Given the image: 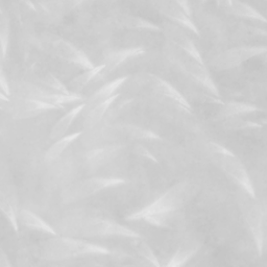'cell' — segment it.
<instances>
[{
	"instance_id": "6da1fadb",
	"label": "cell",
	"mask_w": 267,
	"mask_h": 267,
	"mask_svg": "<svg viewBox=\"0 0 267 267\" xmlns=\"http://www.w3.org/2000/svg\"><path fill=\"white\" fill-rule=\"evenodd\" d=\"M62 232L75 237H125L139 239L140 236L131 228L109 218L97 216L73 217L62 225Z\"/></svg>"
},
{
	"instance_id": "7a4b0ae2",
	"label": "cell",
	"mask_w": 267,
	"mask_h": 267,
	"mask_svg": "<svg viewBox=\"0 0 267 267\" xmlns=\"http://www.w3.org/2000/svg\"><path fill=\"white\" fill-rule=\"evenodd\" d=\"M43 246L45 260L62 261L88 255H110L111 251L102 246L91 243L73 236H52Z\"/></svg>"
},
{
	"instance_id": "3957f363",
	"label": "cell",
	"mask_w": 267,
	"mask_h": 267,
	"mask_svg": "<svg viewBox=\"0 0 267 267\" xmlns=\"http://www.w3.org/2000/svg\"><path fill=\"white\" fill-rule=\"evenodd\" d=\"M190 194V185L182 182L172 186L159 198L134 214L129 215L127 220H143L144 218L156 215H173L175 212L186 205Z\"/></svg>"
},
{
	"instance_id": "277c9868",
	"label": "cell",
	"mask_w": 267,
	"mask_h": 267,
	"mask_svg": "<svg viewBox=\"0 0 267 267\" xmlns=\"http://www.w3.org/2000/svg\"><path fill=\"white\" fill-rule=\"evenodd\" d=\"M126 181L113 177H92L72 183L63 190L61 198L64 204L78 203L93 196L103 190L125 184Z\"/></svg>"
},
{
	"instance_id": "5b68a950",
	"label": "cell",
	"mask_w": 267,
	"mask_h": 267,
	"mask_svg": "<svg viewBox=\"0 0 267 267\" xmlns=\"http://www.w3.org/2000/svg\"><path fill=\"white\" fill-rule=\"evenodd\" d=\"M267 51L266 46H239L219 53L211 60V66L216 71L235 69L246 61L262 56Z\"/></svg>"
},
{
	"instance_id": "8992f818",
	"label": "cell",
	"mask_w": 267,
	"mask_h": 267,
	"mask_svg": "<svg viewBox=\"0 0 267 267\" xmlns=\"http://www.w3.org/2000/svg\"><path fill=\"white\" fill-rule=\"evenodd\" d=\"M217 156L218 165L227 177H230L236 184H238L241 189L246 192L247 195L255 197V189L251 181L248 177V173L246 172L244 166L239 161L233 152L231 154H225V155H215Z\"/></svg>"
},
{
	"instance_id": "52a82bcc",
	"label": "cell",
	"mask_w": 267,
	"mask_h": 267,
	"mask_svg": "<svg viewBox=\"0 0 267 267\" xmlns=\"http://www.w3.org/2000/svg\"><path fill=\"white\" fill-rule=\"evenodd\" d=\"M174 59V63L177 64V66L183 72L188 74L189 76H191L192 79L200 82L203 87H205L212 94H214L215 96H219L215 82L212 80L211 74L207 68L205 67L204 63H200L192 57L187 55L186 52L185 57L180 56Z\"/></svg>"
},
{
	"instance_id": "ba28073f",
	"label": "cell",
	"mask_w": 267,
	"mask_h": 267,
	"mask_svg": "<svg viewBox=\"0 0 267 267\" xmlns=\"http://www.w3.org/2000/svg\"><path fill=\"white\" fill-rule=\"evenodd\" d=\"M253 198L255 197L249 196V200L242 197L240 201V207L246 223L248 226L249 232L253 236L258 253L261 255L263 249V217L259 205L254 201H251Z\"/></svg>"
},
{
	"instance_id": "9c48e42d",
	"label": "cell",
	"mask_w": 267,
	"mask_h": 267,
	"mask_svg": "<svg viewBox=\"0 0 267 267\" xmlns=\"http://www.w3.org/2000/svg\"><path fill=\"white\" fill-rule=\"evenodd\" d=\"M22 97H32L40 99V101L46 102L52 104H56L64 108L65 104H72L76 103H82L85 101V97L82 96L79 93H70V94H64V93H58L52 92L47 89H44L43 87L39 86H33L27 85L24 86V89L21 92Z\"/></svg>"
},
{
	"instance_id": "30bf717a",
	"label": "cell",
	"mask_w": 267,
	"mask_h": 267,
	"mask_svg": "<svg viewBox=\"0 0 267 267\" xmlns=\"http://www.w3.org/2000/svg\"><path fill=\"white\" fill-rule=\"evenodd\" d=\"M11 109L13 111V116L15 118L26 119L38 116L45 112L63 110L64 108H61L59 105L43 102L37 98L21 96L12 103Z\"/></svg>"
},
{
	"instance_id": "8fae6325",
	"label": "cell",
	"mask_w": 267,
	"mask_h": 267,
	"mask_svg": "<svg viewBox=\"0 0 267 267\" xmlns=\"http://www.w3.org/2000/svg\"><path fill=\"white\" fill-rule=\"evenodd\" d=\"M52 51L55 55L66 62L79 66L82 69H90L94 65L85 52L75 47L73 44L63 39H58L52 43Z\"/></svg>"
},
{
	"instance_id": "7c38bea8",
	"label": "cell",
	"mask_w": 267,
	"mask_h": 267,
	"mask_svg": "<svg viewBox=\"0 0 267 267\" xmlns=\"http://www.w3.org/2000/svg\"><path fill=\"white\" fill-rule=\"evenodd\" d=\"M123 149V145H108L90 150L86 156L87 165L91 169H97L110 163Z\"/></svg>"
},
{
	"instance_id": "4fadbf2b",
	"label": "cell",
	"mask_w": 267,
	"mask_h": 267,
	"mask_svg": "<svg viewBox=\"0 0 267 267\" xmlns=\"http://www.w3.org/2000/svg\"><path fill=\"white\" fill-rule=\"evenodd\" d=\"M85 109H86V102H83V103H80L79 104H76L74 108L66 112L64 115L56 122L55 125L52 126L51 131H50V135H49L50 139L57 140V139L61 138L62 136L66 135L68 129H69L70 126L72 125L73 121L78 118V116Z\"/></svg>"
},
{
	"instance_id": "5bb4252c",
	"label": "cell",
	"mask_w": 267,
	"mask_h": 267,
	"mask_svg": "<svg viewBox=\"0 0 267 267\" xmlns=\"http://www.w3.org/2000/svg\"><path fill=\"white\" fill-rule=\"evenodd\" d=\"M18 219L26 227L30 228V230L45 233L51 236L58 235L55 228H53L48 223H46V221L42 219L39 215H37L35 212L30 210H27V209L20 210L18 214Z\"/></svg>"
},
{
	"instance_id": "9a60e30c",
	"label": "cell",
	"mask_w": 267,
	"mask_h": 267,
	"mask_svg": "<svg viewBox=\"0 0 267 267\" xmlns=\"http://www.w3.org/2000/svg\"><path fill=\"white\" fill-rule=\"evenodd\" d=\"M127 76H122V78H118L114 81L109 82L108 83H105L103 87L99 88L98 90H96L95 92L91 95V97L89 99H87L86 102V109L87 108H92L93 105L97 104L98 103H102L105 99L110 98L111 96L115 95L116 91L123 85L124 82L127 80Z\"/></svg>"
},
{
	"instance_id": "2e32d148",
	"label": "cell",
	"mask_w": 267,
	"mask_h": 267,
	"mask_svg": "<svg viewBox=\"0 0 267 267\" xmlns=\"http://www.w3.org/2000/svg\"><path fill=\"white\" fill-rule=\"evenodd\" d=\"M144 52L142 48H126V49H121L118 51H114L105 58L104 61V68L103 70L105 73H111L118 68L122 63H124L126 60L135 58L137 56H140Z\"/></svg>"
},
{
	"instance_id": "e0dca14e",
	"label": "cell",
	"mask_w": 267,
	"mask_h": 267,
	"mask_svg": "<svg viewBox=\"0 0 267 267\" xmlns=\"http://www.w3.org/2000/svg\"><path fill=\"white\" fill-rule=\"evenodd\" d=\"M82 135V132H75L68 135H64L61 138L57 139V141L45 152V161L53 162L57 160L63 152L69 147L73 142L78 140Z\"/></svg>"
},
{
	"instance_id": "ac0fdd59",
	"label": "cell",
	"mask_w": 267,
	"mask_h": 267,
	"mask_svg": "<svg viewBox=\"0 0 267 267\" xmlns=\"http://www.w3.org/2000/svg\"><path fill=\"white\" fill-rule=\"evenodd\" d=\"M119 97V94H115L111 96L110 98L105 99V101L98 103L97 104L93 105L92 108H90L88 111V114L85 119V125L87 128H92L95 126L99 121L103 119L104 114L109 111L111 105L116 102V99Z\"/></svg>"
},
{
	"instance_id": "d6986e66",
	"label": "cell",
	"mask_w": 267,
	"mask_h": 267,
	"mask_svg": "<svg viewBox=\"0 0 267 267\" xmlns=\"http://www.w3.org/2000/svg\"><path fill=\"white\" fill-rule=\"evenodd\" d=\"M152 80H154V82H152L154 83V90L157 91L159 94H161L169 99H172L173 102L183 106L185 110L191 109L190 108L188 101H186V99L180 94V92H178V91L175 90L171 85H169L168 82L159 78H154Z\"/></svg>"
},
{
	"instance_id": "ffe728a7",
	"label": "cell",
	"mask_w": 267,
	"mask_h": 267,
	"mask_svg": "<svg viewBox=\"0 0 267 267\" xmlns=\"http://www.w3.org/2000/svg\"><path fill=\"white\" fill-rule=\"evenodd\" d=\"M168 36L170 38V40L175 45H178V46L183 51L186 52L187 55H189L190 57H192L194 60L198 61L200 63H204L201 53L198 52V50L195 47V45L193 44V42L190 40L187 36H185L184 34H182L181 32H179V30H177V29L169 30Z\"/></svg>"
},
{
	"instance_id": "44dd1931",
	"label": "cell",
	"mask_w": 267,
	"mask_h": 267,
	"mask_svg": "<svg viewBox=\"0 0 267 267\" xmlns=\"http://www.w3.org/2000/svg\"><path fill=\"white\" fill-rule=\"evenodd\" d=\"M261 110L257 108L256 105L244 103H237V102H231L226 103L223 109L220 110V116L224 118H235L243 115H247V114L260 112Z\"/></svg>"
},
{
	"instance_id": "7402d4cb",
	"label": "cell",
	"mask_w": 267,
	"mask_h": 267,
	"mask_svg": "<svg viewBox=\"0 0 267 267\" xmlns=\"http://www.w3.org/2000/svg\"><path fill=\"white\" fill-rule=\"evenodd\" d=\"M103 68L104 65L102 64L99 66H94L93 68H90V69H85V71L79 74L78 76H75V78L69 82L70 91H72L74 93H79L80 91L85 88L91 81L103 72Z\"/></svg>"
},
{
	"instance_id": "603a6c76",
	"label": "cell",
	"mask_w": 267,
	"mask_h": 267,
	"mask_svg": "<svg viewBox=\"0 0 267 267\" xmlns=\"http://www.w3.org/2000/svg\"><path fill=\"white\" fill-rule=\"evenodd\" d=\"M231 10H232L233 14L236 15V16H239L242 18L254 19V20H258V21H261V22H267V20L265 19L264 16H262V15L259 13L256 9L251 7L247 3H244V2L235 0V1H233V3H232Z\"/></svg>"
},
{
	"instance_id": "cb8c5ba5",
	"label": "cell",
	"mask_w": 267,
	"mask_h": 267,
	"mask_svg": "<svg viewBox=\"0 0 267 267\" xmlns=\"http://www.w3.org/2000/svg\"><path fill=\"white\" fill-rule=\"evenodd\" d=\"M0 211L2 212L5 219L9 221V224L11 225L14 232L18 233L19 226H18V217L16 215V212H15V209L12 205V204L10 203V201L7 200V197L4 196L2 193H0Z\"/></svg>"
},
{
	"instance_id": "d4e9b609",
	"label": "cell",
	"mask_w": 267,
	"mask_h": 267,
	"mask_svg": "<svg viewBox=\"0 0 267 267\" xmlns=\"http://www.w3.org/2000/svg\"><path fill=\"white\" fill-rule=\"evenodd\" d=\"M41 86L44 89H47L52 92H58V93H64V94H70L74 93L65 83L62 82V81L59 80L57 76L53 75L52 73H47L44 75V78L41 80Z\"/></svg>"
},
{
	"instance_id": "484cf974",
	"label": "cell",
	"mask_w": 267,
	"mask_h": 267,
	"mask_svg": "<svg viewBox=\"0 0 267 267\" xmlns=\"http://www.w3.org/2000/svg\"><path fill=\"white\" fill-rule=\"evenodd\" d=\"M9 36H10V27L9 21L0 11V53L1 57L5 59L7 52V45H9Z\"/></svg>"
},
{
	"instance_id": "4316f807",
	"label": "cell",
	"mask_w": 267,
	"mask_h": 267,
	"mask_svg": "<svg viewBox=\"0 0 267 267\" xmlns=\"http://www.w3.org/2000/svg\"><path fill=\"white\" fill-rule=\"evenodd\" d=\"M123 129L127 135L133 137V138H135V139H140V140H150V139L151 140H159V139H161V137L158 136L157 134L148 131V129L142 128V127L136 126V125H125V126H123Z\"/></svg>"
},
{
	"instance_id": "83f0119b",
	"label": "cell",
	"mask_w": 267,
	"mask_h": 267,
	"mask_svg": "<svg viewBox=\"0 0 267 267\" xmlns=\"http://www.w3.org/2000/svg\"><path fill=\"white\" fill-rule=\"evenodd\" d=\"M137 253L140 255V257H142L144 260H147L149 265L152 266H160V263L158 262V259L156 257V255L154 254V251L151 250V248L149 247V246L147 243L140 241L137 242V246H135Z\"/></svg>"
},
{
	"instance_id": "f1b7e54d",
	"label": "cell",
	"mask_w": 267,
	"mask_h": 267,
	"mask_svg": "<svg viewBox=\"0 0 267 267\" xmlns=\"http://www.w3.org/2000/svg\"><path fill=\"white\" fill-rule=\"evenodd\" d=\"M196 248L192 249H179L171 259L170 262L167 264V266H182L185 265L186 262L189 260L190 258H192L195 253H196Z\"/></svg>"
},
{
	"instance_id": "f546056e",
	"label": "cell",
	"mask_w": 267,
	"mask_h": 267,
	"mask_svg": "<svg viewBox=\"0 0 267 267\" xmlns=\"http://www.w3.org/2000/svg\"><path fill=\"white\" fill-rule=\"evenodd\" d=\"M225 127L227 129H235V131H239V129H247V128H259L261 127L260 124L256 123V122L246 121V120H228L225 123Z\"/></svg>"
},
{
	"instance_id": "4dcf8cb0",
	"label": "cell",
	"mask_w": 267,
	"mask_h": 267,
	"mask_svg": "<svg viewBox=\"0 0 267 267\" xmlns=\"http://www.w3.org/2000/svg\"><path fill=\"white\" fill-rule=\"evenodd\" d=\"M127 27H131L134 29H150V30H159V27L155 24L150 23V22L143 20L140 18H129L126 22Z\"/></svg>"
},
{
	"instance_id": "1f68e13d",
	"label": "cell",
	"mask_w": 267,
	"mask_h": 267,
	"mask_svg": "<svg viewBox=\"0 0 267 267\" xmlns=\"http://www.w3.org/2000/svg\"><path fill=\"white\" fill-rule=\"evenodd\" d=\"M0 91H2V92L7 96L11 95V90H10L9 82H7L5 73L2 70L1 66H0Z\"/></svg>"
},
{
	"instance_id": "d6a6232c",
	"label": "cell",
	"mask_w": 267,
	"mask_h": 267,
	"mask_svg": "<svg viewBox=\"0 0 267 267\" xmlns=\"http://www.w3.org/2000/svg\"><path fill=\"white\" fill-rule=\"evenodd\" d=\"M12 266V263L10 261V258L5 254V251L0 247V267H9Z\"/></svg>"
},
{
	"instance_id": "836d02e7",
	"label": "cell",
	"mask_w": 267,
	"mask_h": 267,
	"mask_svg": "<svg viewBox=\"0 0 267 267\" xmlns=\"http://www.w3.org/2000/svg\"><path fill=\"white\" fill-rule=\"evenodd\" d=\"M136 150H137V152H138V154H139L140 156H142V157H145V158H147V159L151 160L152 162H157L156 158H155L154 156H152V155L150 154V152H149V151H148L145 147H143V146H137Z\"/></svg>"
},
{
	"instance_id": "e575fe53",
	"label": "cell",
	"mask_w": 267,
	"mask_h": 267,
	"mask_svg": "<svg viewBox=\"0 0 267 267\" xmlns=\"http://www.w3.org/2000/svg\"><path fill=\"white\" fill-rule=\"evenodd\" d=\"M174 2L177 3L188 16H190V7L188 4V0H174Z\"/></svg>"
},
{
	"instance_id": "d590c367",
	"label": "cell",
	"mask_w": 267,
	"mask_h": 267,
	"mask_svg": "<svg viewBox=\"0 0 267 267\" xmlns=\"http://www.w3.org/2000/svg\"><path fill=\"white\" fill-rule=\"evenodd\" d=\"M10 103V98L7 95H5L2 91H0V110H1L3 108L2 103Z\"/></svg>"
},
{
	"instance_id": "8d00e7d4",
	"label": "cell",
	"mask_w": 267,
	"mask_h": 267,
	"mask_svg": "<svg viewBox=\"0 0 267 267\" xmlns=\"http://www.w3.org/2000/svg\"><path fill=\"white\" fill-rule=\"evenodd\" d=\"M263 56H264V63L267 65V51L264 53Z\"/></svg>"
}]
</instances>
